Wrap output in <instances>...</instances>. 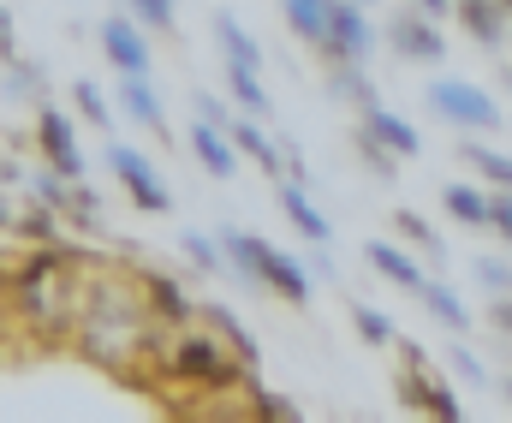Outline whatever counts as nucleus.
<instances>
[{
    "label": "nucleus",
    "mask_w": 512,
    "mask_h": 423,
    "mask_svg": "<svg viewBox=\"0 0 512 423\" xmlns=\"http://www.w3.org/2000/svg\"><path fill=\"white\" fill-rule=\"evenodd\" d=\"M12 179H18V161H12V155H0V185H12Z\"/></svg>",
    "instance_id": "ea45409f"
},
{
    "label": "nucleus",
    "mask_w": 512,
    "mask_h": 423,
    "mask_svg": "<svg viewBox=\"0 0 512 423\" xmlns=\"http://www.w3.org/2000/svg\"><path fill=\"white\" fill-rule=\"evenodd\" d=\"M477 281L489 286L495 298H512V257H483L477 263Z\"/></svg>",
    "instance_id": "2f4dec72"
},
{
    "label": "nucleus",
    "mask_w": 512,
    "mask_h": 423,
    "mask_svg": "<svg viewBox=\"0 0 512 423\" xmlns=\"http://www.w3.org/2000/svg\"><path fill=\"white\" fill-rule=\"evenodd\" d=\"M489 322L501 340H512V298H489Z\"/></svg>",
    "instance_id": "58836bf2"
},
{
    "label": "nucleus",
    "mask_w": 512,
    "mask_h": 423,
    "mask_svg": "<svg viewBox=\"0 0 512 423\" xmlns=\"http://www.w3.org/2000/svg\"><path fill=\"white\" fill-rule=\"evenodd\" d=\"M364 257H370V269H376V275H387V281L399 286V292H411V298H417V292L429 286V275L417 269V257H411L405 245H387V239H370V245H364Z\"/></svg>",
    "instance_id": "9b49d317"
},
{
    "label": "nucleus",
    "mask_w": 512,
    "mask_h": 423,
    "mask_svg": "<svg viewBox=\"0 0 512 423\" xmlns=\"http://www.w3.org/2000/svg\"><path fill=\"white\" fill-rule=\"evenodd\" d=\"M352 322H358V334L370 340V346H393L399 334H393V322H387L376 304H364V298H352Z\"/></svg>",
    "instance_id": "cd10ccee"
},
{
    "label": "nucleus",
    "mask_w": 512,
    "mask_h": 423,
    "mask_svg": "<svg viewBox=\"0 0 512 423\" xmlns=\"http://www.w3.org/2000/svg\"><path fill=\"white\" fill-rule=\"evenodd\" d=\"M227 90H233V102L245 108V120H262L268 114V90H262V78L256 72H239V66H227Z\"/></svg>",
    "instance_id": "b1692460"
},
{
    "label": "nucleus",
    "mask_w": 512,
    "mask_h": 423,
    "mask_svg": "<svg viewBox=\"0 0 512 423\" xmlns=\"http://www.w3.org/2000/svg\"><path fill=\"white\" fill-rule=\"evenodd\" d=\"M441 215L459 221V227H489L495 197H489L477 179H447V185H441Z\"/></svg>",
    "instance_id": "9d476101"
},
{
    "label": "nucleus",
    "mask_w": 512,
    "mask_h": 423,
    "mask_svg": "<svg viewBox=\"0 0 512 423\" xmlns=\"http://www.w3.org/2000/svg\"><path fill=\"white\" fill-rule=\"evenodd\" d=\"M0 66H18V42H12V12L0 6Z\"/></svg>",
    "instance_id": "4c0bfd02"
},
{
    "label": "nucleus",
    "mask_w": 512,
    "mask_h": 423,
    "mask_svg": "<svg viewBox=\"0 0 512 423\" xmlns=\"http://www.w3.org/2000/svg\"><path fill=\"white\" fill-rule=\"evenodd\" d=\"M72 102H78L84 126H96V132H108V126H114V114H108V96H102L90 78H78V84H72Z\"/></svg>",
    "instance_id": "bb28decb"
},
{
    "label": "nucleus",
    "mask_w": 512,
    "mask_h": 423,
    "mask_svg": "<svg viewBox=\"0 0 512 423\" xmlns=\"http://www.w3.org/2000/svg\"><path fill=\"white\" fill-rule=\"evenodd\" d=\"M387 42H393V54L411 60V66H435V60H447V36H441V24H429L417 6H399V12L387 18Z\"/></svg>",
    "instance_id": "0eeeda50"
},
{
    "label": "nucleus",
    "mask_w": 512,
    "mask_h": 423,
    "mask_svg": "<svg viewBox=\"0 0 512 423\" xmlns=\"http://www.w3.org/2000/svg\"><path fill=\"white\" fill-rule=\"evenodd\" d=\"M495 197V215H489V227L501 233V245L512 251V191H489Z\"/></svg>",
    "instance_id": "e433bc0d"
},
{
    "label": "nucleus",
    "mask_w": 512,
    "mask_h": 423,
    "mask_svg": "<svg viewBox=\"0 0 512 423\" xmlns=\"http://www.w3.org/2000/svg\"><path fill=\"white\" fill-rule=\"evenodd\" d=\"M501 394H507V406H512V376H507V382H501Z\"/></svg>",
    "instance_id": "79ce46f5"
},
{
    "label": "nucleus",
    "mask_w": 512,
    "mask_h": 423,
    "mask_svg": "<svg viewBox=\"0 0 512 423\" xmlns=\"http://www.w3.org/2000/svg\"><path fill=\"white\" fill-rule=\"evenodd\" d=\"M191 149H197V161H203L215 179H233V173H239V149H233V138L215 132V126H203V120L191 126Z\"/></svg>",
    "instance_id": "6ab92c4d"
},
{
    "label": "nucleus",
    "mask_w": 512,
    "mask_h": 423,
    "mask_svg": "<svg viewBox=\"0 0 512 423\" xmlns=\"http://www.w3.org/2000/svg\"><path fill=\"white\" fill-rule=\"evenodd\" d=\"M102 48L120 66V78H149V36L131 24V12H108L102 18Z\"/></svg>",
    "instance_id": "1a4fd4ad"
},
{
    "label": "nucleus",
    "mask_w": 512,
    "mask_h": 423,
    "mask_svg": "<svg viewBox=\"0 0 512 423\" xmlns=\"http://www.w3.org/2000/svg\"><path fill=\"white\" fill-rule=\"evenodd\" d=\"M131 24L137 30H173V6L167 0H137L131 6Z\"/></svg>",
    "instance_id": "473e14b6"
},
{
    "label": "nucleus",
    "mask_w": 512,
    "mask_h": 423,
    "mask_svg": "<svg viewBox=\"0 0 512 423\" xmlns=\"http://www.w3.org/2000/svg\"><path fill=\"white\" fill-rule=\"evenodd\" d=\"M352 143H358V161H364V167H370V173H376L382 185H387V179H393V173H399V161H393V155H387V149H382V143H376V138H370L364 126H358V138H352Z\"/></svg>",
    "instance_id": "7c9ffc66"
},
{
    "label": "nucleus",
    "mask_w": 512,
    "mask_h": 423,
    "mask_svg": "<svg viewBox=\"0 0 512 423\" xmlns=\"http://www.w3.org/2000/svg\"><path fill=\"white\" fill-rule=\"evenodd\" d=\"M120 108H126L143 132L167 138V114H161V96L149 90V78H120Z\"/></svg>",
    "instance_id": "a211bd4d"
},
{
    "label": "nucleus",
    "mask_w": 512,
    "mask_h": 423,
    "mask_svg": "<svg viewBox=\"0 0 512 423\" xmlns=\"http://www.w3.org/2000/svg\"><path fill=\"white\" fill-rule=\"evenodd\" d=\"M227 138H233V149H245V155H251L268 179H280V173H286V155H280V143L262 138V126H251V120H233V132H227Z\"/></svg>",
    "instance_id": "412c9836"
},
{
    "label": "nucleus",
    "mask_w": 512,
    "mask_h": 423,
    "mask_svg": "<svg viewBox=\"0 0 512 423\" xmlns=\"http://www.w3.org/2000/svg\"><path fill=\"white\" fill-rule=\"evenodd\" d=\"M54 215L78 221V227H96V221H102V197H96V185H90V179H84V185H66L60 203H54Z\"/></svg>",
    "instance_id": "5701e85b"
},
{
    "label": "nucleus",
    "mask_w": 512,
    "mask_h": 423,
    "mask_svg": "<svg viewBox=\"0 0 512 423\" xmlns=\"http://www.w3.org/2000/svg\"><path fill=\"white\" fill-rule=\"evenodd\" d=\"M280 209H286V221H292L316 251H322V245H334V227H328V215L310 203V191H304V185H280Z\"/></svg>",
    "instance_id": "2eb2a0df"
},
{
    "label": "nucleus",
    "mask_w": 512,
    "mask_h": 423,
    "mask_svg": "<svg viewBox=\"0 0 512 423\" xmlns=\"http://www.w3.org/2000/svg\"><path fill=\"white\" fill-rule=\"evenodd\" d=\"M18 233H24V239H36V245H60V215H54L48 203H36V209H24V215H18Z\"/></svg>",
    "instance_id": "c85d7f7f"
},
{
    "label": "nucleus",
    "mask_w": 512,
    "mask_h": 423,
    "mask_svg": "<svg viewBox=\"0 0 512 423\" xmlns=\"http://www.w3.org/2000/svg\"><path fill=\"white\" fill-rule=\"evenodd\" d=\"M197 120H203V126H215V132H233V120H239V114H233L227 102H215V96H197Z\"/></svg>",
    "instance_id": "c9c22d12"
},
{
    "label": "nucleus",
    "mask_w": 512,
    "mask_h": 423,
    "mask_svg": "<svg viewBox=\"0 0 512 423\" xmlns=\"http://www.w3.org/2000/svg\"><path fill=\"white\" fill-rule=\"evenodd\" d=\"M459 161H465V173L483 179V191H512V155L507 149H495V143H483V138H459Z\"/></svg>",
    "instance_id": "ddd939ff"
},
{
    "label": "nucleus",
    "mask_w": 512,
    "mask_h": 423,
    "mask_svg": "<svg viewBox=\"0 0 512 423\" xmlns=\"http://www.w3.org/2000/svg\"><path fill=\"white\" fill-rule=\"evenodd\" d=\"M36 143H42L48 173H60L66 185H84V149H78V132L60 108H36Z\"/></svg>",
    "instance_id": "6e6552de"
},
{
    "label": "nucleus",
    "mask_w": 512,
    "mask_h": 423,
    "mask_svg": "<svg viewBox=\"0 0 512 423\" xmlns=\"http://www.w3.org/2000/svg\"><path fill=\"white\" fill-rule=\"evenodd\" d=\"M108 167H114V179L131 191V203H137L143 215H167V209H173V197H167V185H161V173L149 167L143 149H131V143H108Z\"/></svg>",
    "instance_id": "423d86ee"
},
{
    "label": "nucleus",
    "mask_w": 512,
    "mask_h": 423,
    "mask_svg": "<svg viewBox=\"0 0 512 423\" xmlns=\"http://www.w3.org/2000/svg\"><path fill=\"white\" fill-rule=\"evenodd\" d=\"M328 84H334L340 96H352L358 108H382V96H376V84L364 78V66H334V72H328Z\"/></svg>",
    "instance_id": "a878e982"
},
{
    "label": "nucleus",
    "mask_w": 512,
    "mask_h": 423,
    "mask_svg": "<svg viewBox=\"0 0 512 423\" xmlns=\"http://www.w3.org/2000/svg\"><path fill=\"white\" fill-rule=\"evenodd\" d=\"M221 257L239 269V281L251 286H268V292H280L292 310H304L310 304V275L280 251V245H268V239H256V233H245V227H221Z\"/></svg>",
    "instance_id": "f257e3e1"
},
{
    "label": "nucleus",
    "mask_w": 512,
    "mask_h": 423,
    "mask_svg": "<svg viewBox=\"0 0 512 423\" xmlns=\"http://www.w3.org/2000/svg\"><path fill=\"white\" fill-rule=\"evenodd\" d=\"M453 18H459V24H465V36H471V42H483V48H501V42H507V30H512L507 0H465Z\"/></svg>",
    "instance_id": "4468645a"
},
{
    "label": "nucleus",
    "mask_w": 512,
    "mask_h": 423,
    "mask_svg": "<svg viewBox=\"0 0 512 423\" xmlns=\"http://www.w3.org/2000/svg\"><path fill=\"white\" fill-rule=\"evenodd\" d=\"M417 304H423V310H429V316H435L447 334H459V340L471 334V310H465V298H459L447 281H429L423 292H417Z\"/></svg>",
    "instance_id": "dca6fc26"
},
{
    "label": "nucleus",
    "mask_w": 512,
    "mask_h": 423,
    "mask_svg": "<svg viewBox=\"0 0 512 423\" xmlns=\"http://www.w3.org/2000/svg\"><path fill=\"white\" fill-rule=\"evenodd\" d=\"M370 48H376V24L346 0H328V36L316 54L328 66H370Z\"/></svg>",
    "instance_id": "39448f33"
},
{
    "label": "nucleus",
    "mask_w": 512,
    "mask_h": 423,
    "mask_svg": "<svg viewBox=\"0 0 512 423\" xmlns=\"http://www.w3.org/2000/svg\"><path fill=\"white\" fill-rule=\"evenodd\" d=\"M429 108H435L447 126H459V138H489V132L507 126L501 102H495L483 84H465V78H435V84H429Z\"/></svg>",
    "instance_id": "20e7f679"
},
{
    "label": "nucleus",
    "mask_w": 512,
    "mask_h": 423,
    "mask_svg": "<svg viewBox=\"0 0 512 423\" xmlns=\"http://www.w3.org/2000/svg\"><path fill=\"white\" fill-rule=\"evenodd\" d=\"M215 36H221V48H227V66H239V72H262V48H256V36L233 18V12H215Z\"/></svg>",
    "instance_id": "f3484780"
},
{
    "label": "nucleus",
    "mask_w": 512,
    "mask_h": 423,
    "mask_svg": "<svg viewBox=\"0 0 512 423\" xmlns=\"http://www.w3.org/2000/svg\"><path fill=\"white\" fill-rule=\"evenodd\" d=\"M399 346V406L405 412H417L423 423H465V406H459V394H453V382L447 376H435V364H429V352L417 346V340H393Z\"/></svg>",
    "instance_id": "7ed1b4c3"
},
{
    "label": "nucleus",
    "mask_w": 512,
    "mask_h": 423,
    "mask_svg": "<svg viewBox=\"0 0 512 423\" xmlns=\"http://www.w3.org/2000/svg\"><path fill=\"white\" fill-rule=\"evenodd\" d=\"M447 358H453V370H459L465 382H477V388L489 382V364H483V358H477V352H471L465 340H453V352H447Z\"/></svg>",
    "instance_id": "f704fd0d"
},
{
    "label": "nucleus",
    "mask_w": 512,
    "mask_h": 423,
    "mask_svg": "<svg viewBox=\"0 0 512 423\" xmlns=\"http://www.w3.org/2000/svg\"><path fill=\"white\" fill-rule=\"evenodd\" d=\"M393 233H399L405 245H417L429 263H447V245H441V233H435V227H429L417 209H405V203H399V209H393Z\"/></svg>",
    "instance_id": "4be33fe9"
},
{
    "label": "nucleus",
    "mask_w": 512,
    "mask_h": 423,
    "mask_svg": "<svg viewBox=\"0 0 512 423\" xmlns=\"http://www.w3.org/2000/svg\"><path fill=\"white\" fill-rule=\"evenodd\" d=\"M161 376H179L191 388H209V394H233V388H256L251 370L215 340V334H179V346H167L161 358Z\"/></svg>",
    "instance_id": "f03ea898"
},
{
    "label": "nucleus",
    "mask_w": 512,
    "mask_h": 423,
    "mask_svg": "<svg viewBox=\"0 0 512 423\" xmlns=\"http://www.w3.org/2000/svg\"><path fill=\"white\" fill-rule=\"evenodd\" d=\"M179 245H185V257H191V269H197V275H221V263H227V257H221V245H215L209 233H179Z\"/></svg>",
    "instance_id": "c756f323"
},
{
    "label": "nucleus",
    "mask_w": 512,
    "mask_h": 423,
    "mask_svg": "<svg viewBox=\"0 0 512 423\" xmlns=\"http://www.w3.org/2000/svg\"><path fill=\"white\" fill-rule=\"evenodd\" d=\"M364 132L382 143L393 161H411V155H423V138H417V126H411V120H399L393 108H364Z\"/></svg>",
    "instance_id": "f8f14e48"
},
{
    "label": "nucleus",
    "mask_w": 512,
    "mask_h": 423,
    "mask_svg": "<svg viewBox=\"0 0 512 423\" xmlns=\"http://www.w3.org/2000/svg\"><path fill=\"white\" fill-rule=\"evenodd\" d=\"M6 84H12L18 96H42V90H48V72H42V66H24V60H18V66H6Z\"/></svg>",
    "instance_id": "72a5a7b5"
},
{
    "label": "nucleus",
    "mask_w": 512,
    "mask_h": 423,
    "mask_svg": "<svg viewBox=\"0 0 512 423\" xmlns=\"http://www.w3.org/2000/svg\"><path fill=\"white\" fill-rule=\"evenodd\" d=\"M0 227H18V215H12V209H6V203H0Z\"/></svg>",
    "instance_id": "a19ab883"
},
{
    "label": "nucleus",
    "mask_w": 512,
    "mask_h": 423,
    "mask_svg": "<svg viewBox=\"0 0 512 423\" xmlns=\"http://www.w3.org/2000/svg\"><path fill=\"white\" fill-rule=\"evenodd\" d=\"M286 24H292L310 48H322V36H328V6H316V0H286Z\"/></svg>",
    "instance_id": "393cba45"
},
{
    "label": "nucleus",
    "mask_w": 512,
    "mask_h": 423,
    "mask_svg": "<svg viewBox=\"0 0 512 423\" xmlns=\"http://www.w3.org/2000/svg\"><path fill=\"white\" fill-rule=\"evenodd\" d=\"M143 304H149L161 322H191V316H197V304L185 298V286L167 281V275H149V281H143Z\"/></svg>",
    "instance_id": "aec40b11"
}]
</instances>
